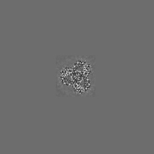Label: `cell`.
Returning <instances> with one entry per match:
<instances>
[{
    "label": "cell",
    "instance_id": "obj_1",
    "mask_svg": "<svg viewBox=\"0 0 154 154\" xmlns=\"http://www.w3.org/2000/svg\"><path fill=\"white\" fill-rule=\"evenodd\" d=\"M57 96L89 98L96 95V57L56 56Z\"/></svg>",
    "mask_w": 154,
    "mask_h": 154
}]
</instances>
